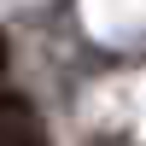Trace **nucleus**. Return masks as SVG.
Wrapping results in <instances>:
<instances>
[{
    "mask_svg": "<svg viewBox=\"0 0 146 146\" xmlns=\"http://www.w3.org/2000/svg\"><path fill=\"white\" fill-rule=\"evenodd\" d=\"M0 64H6V35H0Z\"/></svg>",
    "mask_w": 146,
    "mask_h": 146,
    "instance_id": "nucleus-2",
    "label": "nucleus"
},
{
    "mask_svg": "<svg viewBox=\"0 0 146 146\" xmlns=\"http://www.w3.org/2000/svg\"><path fill=\"white\" fill-rule=\"evenodd\" d=\"M0 146H12V140H0Z\"/></svg>",
    "mask_w": 146,
    "mask_h": 146,
    "instance_id": "nucleus-3",
    "label": "nucleus"
},
{
    "mask_svg": "<svg viewBox=\"0 0 146 146\" xmlns=\"http://www.w3.org/2000/svg\"><path fill=\"white\" fill-rule=\"evenodd\" d=\"M29 123H35L29 100H23V94H12V88H0V129H29Z\"/></svg>",
    "mask_w": 146,
    "mask_h": 146,
    "instance_id": "nucleus-1",
    "label": "nucleus"
}]
</instances>
